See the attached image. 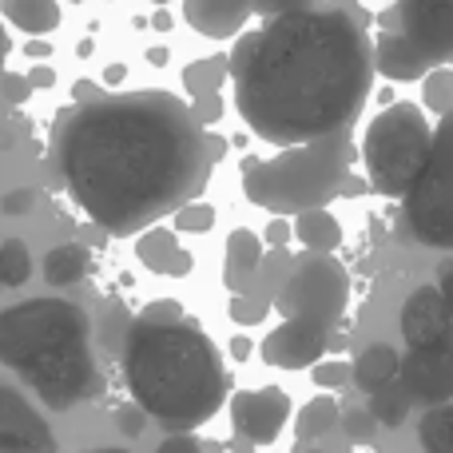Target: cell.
<instances>
[{
	"label": "cell",
	"mask_w": 453,
	"mask_h": 453,
	"mask_svg": "<svg viewBox=\"0 0 453 453\" xmlns=\"http://www.w3.org/2000/svg\"><path fill=\"white\" fill-rule=\"evenodd\" d=\"M124 382L132 402L164 430H196L219 414L226 398V366L219 346L188 319H132L119 342Z\"/></svg>",
	"instance_id": "obj_3"
},
{
	"label": "cell",
	"mask_w": 453,
	"mask_h": 453,
	"mask_svg": "<svg viewBox=\"0 0 453 453\" xmlns=\"http://www.w3.org/2000/svg\"><path fill=\"white\" fill-rule=\"evenodd\" d=\"M338 402L330 398V394H319V398H311L303 410H298V418H295V438L298 441H319V438H326L330 430L338 426Z\"/></svg>",
	"instance_id": "obj_23"
},
{
	"label": "cell",
	"mask_w": 453,
	"mask_h": 453,
	"mask_svg": "<svg viewBox=\"0 0 453 453\" xmlns=\"http://www.w3.org/2000/svg\"><path fill=\"white\" fill-rule=\"evenodd\" d=\"M32 279V255L24 239H4L0 242V282L4 287H24Z\"/></svg>",
	"instance_id": "obj_27"
},
{
	"label": "cell",
	"mask_w": 453,
	"mask_h": 453,
	"mask_svg": "<svg viewBox=\"0 0 453 453\" xmlns=\"http://www.w3.org/2000/svg\"><path fill=\"white\" fill-rule=\"evenodd\" d=\"M92 453H127V449H119V446H104V449H92Z\"/></svg>",
	"instance_id": "obj_53"
},
{
	"label": "cell",
	"mask_w": 453,
	"mask_h": 453,
	"mask_svg": "<svg viewBox=\"0 0 453 453\" xmlns=\"http://www.w3.org/2000/svg\"><path fill=\"white\" fill-rule=\"evenodd\" d=\"M322 4H330V8H346V12H354V8H358L362 0H322Z\"/></svg>",
	"instance_id": "obj_51"
},
{
	"label": "cell",
	"mask_w": 453,
	"mask_h": 453,
	"mask_svg": "<svg viewBox=\"0 0 453 453\" xmlns=\"http://www.w3.org/2000/svg\"><path fill=\"white\" fill-rule=\"evenodd\" d=\"M203 143H207V156H211V164H219V159L226 156V140L215 132H203Z\"/></svg>",
	"instance_id": "obj_44"
},
{
	"label": "cell",
	"mask_w": 453,
	"mask_h": 453,
	"mask_svg": "<svg viewBox=\"0 0 453 453\" xmlns=\"http://www.w3.org/2000/svg\"><path fill=\"white\" fill-rule=\"evenodd\" d=\"M156 453H203V441H199L191 430H175V434H167V438L159 441Z\"/></svg>",
	"instance_id": "obj_36"
},
{
	"label": "cell",
	"mask_w": 453,
	"mask_h": 453,
	"mask_svg": "<svg viewBox=\"0 0 453 453\" xmlns=\"http://www.w3.org/2000/svg\"><path fill=\"white\" fill-rule=\"evenodd\" d=\"M32 199H36V196H32L28 188L12 191V196H4V211H8V215H24V211L32 207Z\"/></svg>",
	"instance_id": "obj_41"
},
{
	"label": "cell",
	"mask_w": 453,
	"mask_h": 453,
	"mask_svg": "<svg viewBox=\"0 0 453 453\" xmlns=\"http://www.w3.org/2000/svg\"><path fill=\"white\" fill-rule=\"evenodd\" d=\"M434 132L438 127L426 119L418 104H390L386 111H378L374 124L366 127V140H362L370 191L386 199L406 196L434 151Z\"/></svg>",
	"instance_id": "obj_7"
},
{
	"label": "cell",
	"mask_w": 453,
	"mask_h": 453,
	"mask_svg": "<svg viewBox=\"0 0 453 453\" xmlns=\"http://www.w3.org/2000/svg\"><path fill=\"white\" fill-rule=\"evenodd\" d=\"M354 164V127L282 148L274 159H242V196L271 215L326 207Z\"/></svg>",
	"instance_id": "obj_5"
},
{
	"label": "cell",
	"mask_w": 453,
	"mask_h": 453,
	"mask_svg": "<svg viewBox=\"0 0 453 453\" xmlns=\"http://www.w3.org/2000/svg\"><path fill=\"white\" fill-rule=\"evenodd\" d=\"M398 378L406 398H418L422 406H441L453 394V354L449 346L441 350H410L398 358Z\"/></svg>",
	"instance_id": "obj_13"
},
{
	"label": "cell",
	"mask_w": 453,
	"mask_h": 453,
	"mask_svg": "<svg viewBox=\"0 0 453 453\" xmlns=\"http://www.w3.org/2000/svg\"><path fill=\"white\" fill-rule=\"evenodd\" d=\"M382 36L370 44L374 72L386 80H422L453 56V0H394L378 12Z\"/></svg>",
	"instance_id": "obj_6"
},
{
	"label": "cell",
	"mask_w": 453,
	"mask_h": 453,
	"mask_svg": "<svg viewBox=\"0 0 453 453\" xmlns=\"http://www.w3.org/2000/svg\"><path fill=\"white\" fill-rule=\"evenodd\" d=\"M28 56H32V60H48V56H52V44H48V40H36V36H32Z\"/></svg>",
	"instance_id": "obj_45"
},
{
	"label": "cell",
	"mask_w": 453,
	"mask_h": 453,
	"mask_svg": "<svg viewBox=\"0 0 453 453\" xmlns=\"http://www.w3.org/2000/svg\"><path fill=\"white\" fill-rule=\"evenodd\" d=\"M72 4H80V0H72Z\"/></svg>",
	"instance_id": "obj_56"
},
{
	"label": "cell",
	"mask_w": 453,
	"mask_h": 453,
	"mask_svg": "<svg viewBox=\"0 0 453 453\" xmlns=\"http://www.w3.org/2000/svg\"><path fill=\"white\" fill-rule=\"evenodd\" d=\"M175 234H191V231H211L215 226V207L211 203H196V199H191V203H183V207H175Z\"/></svg>",
	"instance_id": "obj_30"
},
{
	"label": "cell",
	"mask_w": 453,
	"mask_h": 453,
	"mask_svg": "<svg viewBox=\"0 0 453 453\" xmlns=\"http://www.w3.org/2000/svg\"><path fill=\"white\" fill-rule=\"evenodd\" d=\"M366 8H298L239 36L226 56L234 108L258 140L274 148L354 127L374 88Z\"/></svg>",
	"instance_id": "obj_2"
},
{
	"label": "cell",
	"mask_w": 453,
	"mask_h": 453,
	"mask_svg": "<svg viewBox=\"0 0 453 453\" xmlns=\"http://www.w3.org/2000/svg\"><path fill=\"white\" fill-rule=\"evenodd\" d=\"M226 314H231V322H239V326H258V322L271 314V298L231 295V298H226Z\"/></svg>",
	"instance_id": "obj_29"
},
{
	"label": "cell",
	"mask_w": 453,
	"mask_h": 453,
	"mask_svg": "<svg viewBox=\"0 0 453 453\" xmlns=\"http://www.w3.org/2000/svg\"><path fill=\"white\" fill-rule=\"evenodd\" d=\"M96 96H104V88L96 84V80H76V84H72V104H88V100H96Z\"/></svg>",
	"instance_id": "obj_42"
},
{
	"label": "cell",
	"mask_w": 453,
	"mask_h": 453,
	"mask_svg": "<svg viewBox=\"0 0 453 453\" xmlns=\"http://www.w3.org/2000/svg\"><path fill=\"white\" fill-rule=\"evenodd\" d=\"M406 410H410V398H406V390H402V386L386 382V386H378V390H370L366 414L374 418L378 426H390V430H398V426L406 422Z\"/></svg>",
	"instance_id": "obj_24"
},
{
	"label": "cell",
	"mask_w": 453,
	"mask_h": 453,
	"mask_svg": "<svg viewBox=\"0 0 453 453\" xmlns=\"http://www.w3.org/2000/svg\"><path fill=\"white\" fill-rule=\"evenodd\" d=\"M263 239L271 242V247H287V242H290V223H287V215H279V219L266 223Z\"/></svg>",
	"instance_id": "obj_40"
},
{
	"label": "cell",
	"mask_w": 453,
	"mask_h": 453,
	"mask_svg": "<svg viewBox=\"0 0 453 453\" xmlns=\"http://www.w3.org/2000/svg\"><path fill=\"white\" fill-rule=\"evenodd\" d=\"M191 100H196V104H188V108H191V116H196L199 127L219 124V119H223V96L219 92H203V96H191Z\"/></svg>",
	"instance_id": "obj_33"
},
{
	"label": "cell",
	"mask_w": 453,
	"mask_h": 453,
	"mask_svg": "<svg viewBox=\"0 0 453 453\" xmlns=\"http://www.w3.org/2000/svg\"><path fill=\"white\" fill-rule=\"evenodd\" d=\"M0 12L28 36H52L60 28V4L56 0H0Z\"/></svg>",
	"instance_id": "obj_19"
},
{
	"label": "cell",
	"mask_w": 453,
	"mask_h": 453,
	"mask_svg": "<svg viewBox=\"0 0 453 453\" xmlns=\"http://www.w3.org/2000/svg\"><path fill=\"white\" fill-rule=\"evenodd\" d=\"M422 100L438 119L449 116V108H453V72H449V64H438V68L426 72V96Z\"/></svg>",
	"instance_id": "obj_28"
},
{
	"label": "cell",
	"mask_w": 453,
	"mask_h": 453,
	"mask_svg": "<svg viewBox=\"0 0 453 453\" xmlns=\"http://www.w3.org/2000/svg\"><path fill=\"white\" fill-rule=\"evenodd\" d=\"M322 0H250V12H258L263 20L271 16H282V12H298V8H319Z\"/></svg>",
	"instance_id": "obj_34"
},
{
	"label": "cell",
	"mask_w": 453,
	"mask_h": 453,
	"mask_svg": "<svg viewBox=\"0 0 453 453\" xmlns=\"http://www.w3.org/2000/svg\"><path fill=\"white\" fill-rule=\"evenodd\" d=\"M223 80H226V56H203V60L183 68V88H188L191 96L219 92Z\"/></svg>",
	"instance_id": "obj_26"
},
{
	"label": "cell",
	"mask_w": 453,
	"mask_h": 453,
	"mask_svg": "<svg viewBox=\"0 0 453 453\" xmlns=\"http://www.w3.org/2000/svg\"><path fill=\"white\" fill-rule=\"evenodd\" d=\"M127 322H132V314L124 311V306H116V311H111V322L104 330H108V334H104V342L108 346H116L119 350V342H124V330H127Z\"/></svg>",
	"instance_id": "obj_39"
},
{
	"label": "cell",
	"mask_w": 453,
	"mask_h": 453,
	"mask_svg": "<svg viewBox=\"0 0 453 453\" xmlns=\"http://www.w3.org/2000/svg\"><path fill=\"white\" fill-rule=\"evenodd\" d=\"M258 258H263V239H258L255 231L239 226V231L226 234V250H223V282L231 287V295H239V290L247 287V279H250V271L258 266Z\"/></svg>",
	"instance_id": "obj_17"
},
{
	"label": "cell",
	"mask_w": 453,
	"mask_h": 453,
	"mask_svg": "<svg viewBox=\"0 0 453 453\" xmlns=\"http://www.w3.org/2000/svg\"><path fill=\"white\" fill-rule=\"evenodd\" d=\"M250 350H255V346H250V338H234V342H231V358L234 362L250 358Z\"/></svg>",
	"instance_id": "obj_46"
},
{
	"label": "cell",
	"mask_w": 453,
	"mask_h": 453,
	"mask_svg": "<svg viewBox=\"0 0 453 453\" xmlns=\"http://www.w3.org/2000/svg\"><path fill=\"white\" fill-rule=\"evenodd\" d=\"M188 24L207 40H231L250 20V0H183Z\"/></svg>",
	"instance_id": "obj_15"
},
{
	"label": "cell",
	"mask_w": 453,
	"mask_h": 453,
	"mask_svg": "<svg viewBox=\"0 0 453 453\" xmlns=\"http://www.w3.org/2000/svg\"><path fill=\"white\" fill-rule=\"evenodd\" d=\"M151 4H167V0H151Z\"/></svg>",
	"instance_id": "obj_55"
},
{
	"label": "cell",
	"mask_w": 453,
	"mask_h": 453,
	"mask_svg": "<svg viewBox=\"0 0 453 453\" xmlns=\"http://www.w3.org/2000/svg\"><path fill=\"white\" fill-rule=\"evenodd\" d=\"M330 346V330L319 326V322H306V319H282L279 330L263 338L258 354H263L266 366H279V370H311L314 362L326 354Z\"/></svg>",
	"instance_id": "obj_12"
},
{
	"label": "cell",
	"mask_w": 453,
	"mask_h": 453,
	"mask_svg": "<svg viewBox=\"0 0 453 453\" xmlns=\"http://www.w3.org/2000/svg\"><path fill=\"white\" fill-rule=\"evenodd\" d=\"M24 80H28L32 92H40V88H52V84H56V72L48 68V64H36V68H32Z\"/></svg>",
	"instance_id": "obj_43"
},
{
	"label": "cell",
	"mask_w": 453,
	"mask_h": 453,
	"mask_svg": "<svg viewBox=\"0 0 453 453\" xmlns=\"http://www.w3.org/2000/svg\"><path fill=\"white\" fill-rule=\"evenodd\" d=\"M453 334V306L449 295H441L438 287H418L402 306V338L410 350H441L449 346Z\"/></svg>",
	"instance_id": "obj_11"
},
{
	"label": "cell",
	"mask_w": 453,
	"mask_h": 453,
	"mask_svg": "<svg viewBox=\"0 0 453 453\" xmlns=\"http://www.w3.org/2000/svg\"><path fill=\"white\" fill-rule=\"evenodd\" d=\"M346 298H350V274L334 258V250H306L290 258V271L274 290L271 306H279L282 319H306L330 330L342 319Z\"/></svg>",
	"instance_id": "obj_8"
},
{
	"label": "cell",
	"mask_w": 453,
	"mask_h": 453,
	"mask_svg": "<svg viewBox=\"0 0 453 453\" xmlns=\"http://www.w3.org/2000/svg\"><path fill=\"white\" fill-rule=\"evenodd\" d=\"M0 453H56L44 418L8 386H0Z\"/></svg>",
	"instance_id": "obj_14"
},
{
	"label": "cell",
	"mask_w": 453,
	"mask_h": 453,
	"mask_svg": "<svg viewBox=\"0 0 453 453\" xmlns=\"http://www.w3.org/2000/svg\"><path fill=\"white\" fill-rule=\"evenodd\" d=\"M151 28H156V32H167V28H172V16H167V12H156V16H151Z\"/></svg>",
	"instance_id": "obj_49"
},
{
	"label": "cell",
	"mask_w": 453,
	"mask_h": 453,
	"mask_svg": "<svg viewBox=\"0 0 453 453\" xmlns=\"http://www.w3.org/2000/svg\"><path fill=\"white\" fill-rule=\"evenodd\" d=\"M0 96H4V104H12V108H20V104H28L32 88L24 76H16V72H8L4 80H0Z\"/></svg>",
	"instance_id": "obj_37"
},
{
	"label": "cell",
	"mask_w": 453,
	"mask_h": 453,
	"mask_svg": "<svg viewBox=\"0 0 453 453\" xmlns=\"http://www.w3.org/2000/svg\"><path fill=\"white\" fill-rule=\"evenodd\" d=\"M306 453H326V449H306Z\"/></svg>",
	"instance_id": "obj_54"
},
{
	"label": "cell",
	"mask_w": 453,
	"mask_h": 453,
	"mask_svg": "<svg viewBox=\"0 0 453 453\" xmlns=\"http://www.w3.org/2000/svg\"><path fill=\"white\" fill-rule=\"evenodd\" d=\"M290 418V398L279 386H263V390H242L231 398V426L239 438L250 446H271L279 441L282 426Z\"/></svg>",
	"instance_id": "obj_10"
},
{
	"label": "cell",
	"mask_w": 453,
	"mask_h": 453,
	"mask_svg": "<svg viewBox=\"0 0 453 453\" xmlns=\"http://www.w3.org/2000/svg\"><path fill=\"white\" fill-rule=\"evenodd\" d=\"M290 250L287 247H271V250H263V258H258V266L250 271V279H247V287L239 290V295H258V298H274V290L282 287V279H287V271H290Z\"/></svg>",
	"instance_id": "obj_22"
},
{
	"label": "cell",
	"mask_w": 453,
	"mask_h": 453,
	"mask_svg": "<svg viewBox=\"0 0 453 453\" xmlns=\"http://www.w3.org/2000/svg\"><path fill=\"white\" fill-rule=\"evenodd\" d=\"M135 255H140V263L156 274L183 279V274L191 271V255L180 247V234L167 231V226H143L140 239H135Z\"/></svg>",
	"instance_id": "obj_16"
},
{
	"label": "cell",
	"mask_w": 453,
	"mask_h": 453,
	"mask_svg": "<svg viewBox=\"0 0 453 453\" xmlns=\"http://www.w3.org/2000/svg\"><path fill=\"white\" fill-rule=\"evenodd\" d=\"M8 48H12V44H8V32H4V24H0V60L8 56Z\"/></svg>",
	"instance_id": "obj_52"
},
{
	"label": "cell",
	"mask_w": 453,
	"mask_h": 453,
	"mask_svg": "<svg viewBox=\"0 0 453 453\" xmlns=\"http://www.w3.org/2000/svg\"><path fill=\"white\" fill-rule=\"evenodd\" d=\"M148 60L156 64V68H164V64L172 60V56H167V48H151V52H148Z\"/></svg>",
	"instance_id": "obj_48"
},
{
	"label": "cell",
	"mask_w": 453,
	"mask_h": 453,
	"mask_svg": "<svg viewBox=\"0 0 453 453\" xmlns=\"http://www.w3.org/2000/svg\"><path fill=\"white\" fill-rule=\"evenodd\" d=\"M0 362L16 370L52 410H72L100 390L92 322L64 298H28L0 311Z\"/></svg>",
	"instance_id": "obj_4"
},
{
	"label": "cell",
	"mask_w": 453,
	"mask_h": 453,
	"mask_svg": "<svg viewBox=\"0 0 453 453\" xmlns=\"http://www.w3.org/2000/svg\"><path fill=\"white\" fill-rule=\"evenodd\" d=\"M449 119V116H446ZM446 119L434 132V151L426 159L422 175L414 180V188L402 196V219L406 231L414 234L422 247H453V207H449V127Z\"/></svg>",
	"instance_id": "obj_9"
},
{
	"label": "cell",
	"mask_w": 453,
	"mask_h": 453,
	"mask_svg": "<svg viewBox=\"0 0 453 453\" xmlns=\"http://www.w3.org/2000/svg\"><path fill=\"white\" fill-rule=\"evenodd\" d=\"M290 234H295L306 250H338L342 247V223H338L326 207L298 211L295 223H290Z\"/></svg>",
	"instance_id": "obj_18"
},
{
	"label": "cell",
	"mask_w": 453,
	"mask_h": 453,
	"mask_svg": "<svg viewBox=\"0 0 453 453\" xmlns=\"http://www.w3.org/2000/svg\"><path fill=\"white\" fill-rule=\"evenodd\" d=\"M418 441H422L426 453H453V410L449 402L441 406H430V414L418 426Z\"/></svg>",
	"instance_id": "obj_25"
},
{
	"label": "cell",
	"mask_w": 453,
	"mask_h": 453,
	"mask_svg": "<svg viewBox=\"0 0 453 453\" xmlns=\"http://www.w3.org/2000/svg\"><path fill=\"white\" fill-rule=\"evenodd\" d=\"M311 378L319 390H338V386L350 382V362H314Z\"/></svg>",
	"instance_id": "obj_32"
},
{
	"label": "cell",
	"mask_w": 453,
	"mask_h": 453,
	"mask_svg": "<svg viewBox=\"0 0 453 453\" xmlns=\"http://www.w3.org/2000/svg\"><path fill=\"white\" fill-rule=\"evenodd\" d=\"M40 274H44L48 287H72V282H80L88 274V250L80 242H60V247H52L44 255Z\"/></svg>",
	"instance_id": "obj_21"
},
{
	"label": "cell",
	"mask_w": 453,
	"mask_h": 453,
	"mask_svg": "<svg viewBox=\"0 0 453 453\" xmlns=\"http://www.w3.org/2000/svg\"><path fill=\"white\" fill-rule=\"evenodd\" d=\"M207 127L164 88L96 96L56 116L52 159L68 196L100 231L140 234L211 180Z\"/></svg>",
	"instance_id": "obj_1"
},
{
	"label": "cell",
	"mask_w": 453,
	"mask_h": 453,
	"mask_svg": "<svg viewBox=\"0 0 453 453\" xmlns=\"http://www.w3.org/2000/svg\"><path fill=\"white\" fill-rule=\"evenodd\" d=\"M135 319H143V322H175V319H183V306L175 303V298H159V303H148Z\"/></svg>",
	"instance_id": "obj_35"
},
{
	"label": "cell",
	"mask_w": 453,
	"mask_h": 453,
	"mask_svg": "<svg viewBox=\"0 0 453 453\" xmlns=\"http://www.w3.org/2000/svg\"><path fill=\"white\" fill-rule=\"evenodd\" d=\"M116 422H119V430H124L127 438H140L143 426H148V414H143V410L132 402V406H124V410L116 414Z\"/></svg>",
	"instance_id": "obj_38"
},
{
	"label": "cell",
	"mask_w": 453,
	"mask_h": 453,
	"mask_svg": "<svg viewBox=\"0 0 453 453\" xmlns=\"http://www.w3.org/2000/svg\"><path fill=\"white\" fill-rule=\"evenodd\" d=\"M338 426L346 430V441H354V446H370V441L378 438V422L366 410H346V414H338Z\"/></svg>",
	"instance_id": "obj_31"
},
{
	"label": "cell",
	"mask_w": 453,
	"mask_h": 453,
	"mask_svg": "<svg viewBox=\"0 0 453 453\" xmlns=\"http://www.w3.org/2000/svg\"><path fill=\"white\" fill-rule=\"evenodd\" d=\"M398 358L402 354L394 350L390 342H374L358 354V362L350 366V382H358L362 390H378V386L394 382L398 378Z\"/></svg>",
	"instance_id": "obj_20"
},
{
	"label": "cell",
	"mask_w": 453,
	"mask_h": 453,
	"mask_svg": "<svg viewBox=\"0 0 453 453\" xmlns=\"http://www.w3.org/2000/svg\"><path fill=\"white\" fill-rule=\"evenodd\" d=\"M231 453H255V446H250L247 438H239V434H234V438H231Z\"/></svg>",
	"instance_id": "obj_50"
},
{
	"label": "cell",
	"mask_w": 453,
	"mask_h": 453,
	"mask_svg": "<svg viewBox=\"0 0 453 453\" xmlns=\"http://www.w3.org/2000/svg\"><path fill=\"white\" fill-rule=\"evenodd\" d=\"M124 76H127L124 64H108V68H104V84H124Z\"/></svg>",
	"instance_id": "obj_47"
}]
</instances>
